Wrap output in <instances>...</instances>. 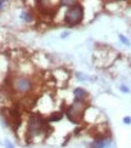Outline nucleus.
<instances>
[{
    "label": "nucleus",
    "mask_w": 131,
    "mask_h": 148,
    "mask_svg": "<svg viewBox=\"0 0 131 148\" xmlns=\"http://www.w3.org/2000/svg\"><path fill=\"white\" fill-rule=\"evenodd\" d=\"M68 34H69V33H68V32L63 33V35H62V38H66V36H68Z\"/></svg>",
    "instance_id": "2eb2a0df"
},
{
    "label": "nucleus",
    "mask_w": 131,
    "mask_h": 148,
    "mask_svg": "<svg viewBox=\"0 0 131 148\" xmlns=\"http://www.w3.org/2000/svg\"><path fill=\"white\" fill-rule=\"evenodd\" d=\"M124 123H125V124H130V123H131L130 116H125V118H124Z\"/></svg>",
    "instance_id": "9b49d317"
},
{
    "label": "nucleus",
    "mask_w": 131,
    "mask_h": 148,
    "mask_svg": "<svg viewBox=\"0 0 131 148\" xmlns=\"http://www.w3.org/2000/svg\"><path fill=\"white\" fill-rule=\"evenodd\" d=\"M120 90H121V91H124V92H129V89L126 88L125 85H121V86H120Z\"/></svg>",
    "instance_id": "f8f14e48"
},
{
    "label": "nucleus",
    "mask_w": 131,
    "mask_h": 148,
    "mask_svg": "<svg viewBox=\"0 0 131 148\" xmlns=\"http://www.w3.org/2000/svg\"><path fill=\"white\" fill-rule=\"evenodd\" d=\"M85 96H86V91L84 89L77 88L74 90V98H75V101H83Z\"/></svg>",
    "instance_id": "423d86ee"
},
{
    "label": "nucleus",
    "mask_w": 131,
    "mask_h": 148,
    "mask_svg": "<svg viewBox=\"0 0 131 148\" xmlns=\"http://www.w3.org/2000/svg\"><path fill=\"white\" fill-rule=\"evenodd\" d=\"M84 108H85V106H84L83 101H75L72 106H69L67 108V112H66L67 118L72 123H79L80 119H82V116H83Z\"/></svg>",
    "instance_id": "f03ea898"
},
{
    "label": "nucleus",
    "mask_w": 131,
    "mask_h": 148,
    "mask_svg": "<svg viewBox=\"0 0 131 148\" xmlns=\"http://www.w3.org/2000/svg\"><path fill=\"white\" fill-rule=\"evenodd\" d=\"M4 5H5V1H0V9H3Z\"/></svg>",
    "instance_id": "4468645a"
},
{
    "label": "nucleus",
    "mask_w": 131,
    "mask_h": 148,
    "mask_svg": "<svg viewBox=\"0 0 131 148\" xmlns=\"http://www.w3.org/2000/svg\"><path fill=\"white\" fill-rule=\"evenodd\" d=\"M119 39H120V40H121V41H123L125 45H129V44H130V41H129V40H128V39H126V38H125V36H124L123 34H120V35H119Z\"/></svg>",
    "instance_id": "9d476101"
},
{
    "label": "nucleus",
    "mask_w": 131,
    "mask_h": 148,
    "mask_svg": "<svg viewBox=\"0 0 131 148\" xmlns=\"http://www.w3.org/2000/svg\"><path fill=\"white\" fill-rule=\"evenodd\" d=\"M62 118H63V114H62L61 112H56V113H53V114L50 115V118L47 119V121H58V120H61Z\"/></svg>",
    "instance_id": "0eeeda50"
},
{
    "label": "nucleus",
    "mask_w": 131,
    "mask_h": 148,
    "mask_svg": "<svg viewBox=\"0 0 131 148\" xmlns=\"http://www.w3.org/2000/svg\"><path fill=\"white\" fill-rule=\"evenodd\" d=\"M109 145V140H106L103 136L101 137H98L96 141H95V143L92 145L93 148H104V147H107Z\"/></svg>",
    "instance_id": "39448f33"
},
{
    "label": "nucleus",
    "mask_w": 131,
    "mask_h": 148,
    "mask_svg": "<svg viewBox=\"0 0 131 148\" xmlns=\"http://www.w3.org/2000/svg\"><path fill=\"white\" fill-rule=\"evenodd\" d=\"M45 127V121L38 114H33L29 118V125H28V134L30 137H34L39 135L40 131Z\"/></svg>",
    "instance_id": "7ed1b4c3"
},
{
    "label": "nucleus",
    "mask_w": 131,
    "mask_h": 148,
    "mask_svg": "<svg viewBox=\"0 0 131 148\" xmlns=\"http://www.w3.org/2000/svg\"><path fill=\"white\" fill-rule=\"evenodd\" d=\"M14 86H15L16 91L22 92V94H26V92L30 91V89H32V82L26 77H18V78L15 79Z\"/></svg>",
    "instance_id": "20e7f679"
},
{
    "label": "nucleus",
    "mask_w": 131,
    "mask_h": 148,
    "mask_svg": "<svg viewBox=\"0 0 131 148\" xmlns=\"http://www.w3.org/2000/svg\"><path fill=\"white\" fill-rule=\"evenodd\" d=\"M21 17L23 18L24 21H27V22H30V21H32V18H33V17H32V15H30L29 12H22Z\"/></svg>",
    "instance_id": "6e6552de"
},
{
    "label": "nucleus",
    "mask_w": 131,
    "mask_h": 148,
    "mask_svg": "<svg viewBox=\"0 0 131 148\" xmlns=\"http://www.w3.org/2000/svg\"><path fill=\"white\" fill-rule=\"evenodd\" d=\"M84 18V8L80 4H75L66 12L64 22L68 26H77Z\"/></svg>",
    "instance_id": "f257e3e1"
},
{
    "label": "nucleus",
    "mask_w": 131,
    "mask_h": 148,
    "mask_svg": "<svg viewBox=\"0 0 131 148\" xmlns=\"http://www.w3.org/2000/svg\"><path fill=\"white\" fill-rule=\"evenodd\" d=\"M60 4H61V6H72V5L74 6L77 3L73 1V0H71V1H68V0H64V1H61Z\"/></svg>",
    "instance_id": "1a4fd4ad"
},
{
    "label": "nucleus",
    "mask_w": 131,
    "mask_h": 148,
    "mask_svg": "<svg viewBox=\"0 0 131 148\" xmlns=\"http://www.w3.org/2000/svg\"><path fill=\"white\" fill-rule=\"evenodd\" d=\"M6 148H14V145H12L10 141H6Z\"/></svg>",
    "instance_id": "ddd939ff"
}]
</instances>
